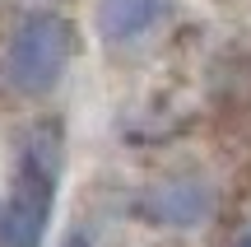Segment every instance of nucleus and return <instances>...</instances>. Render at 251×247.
Listing matches in <instances>:
<instances>
[{
	"label": "nucleus",
	"instance_id": "1",
	"mask_svg": "<svg viewBox=\"0 0 251 247\" xmlns=\"http://www.w3.org/2000/svg\"><path fill=\"white\" fill-rule=\"evenodd\" d=\"M56 168H61V140L51 131H37L19 159L9 205H0V247H42L56 196Z\"/></svg>",
	"mask_w": 251,
	"mask_h": 247
},
{
	"label": "nucleus",
	"instance_id": "2",
	"mask_svg": "<svg viewBox=\"0 0 251 247\" xmlns=\"http://www.w3.org/2000/svg\"><path fill=\"white\" fill-rule=\"evenodd\" d=\"M75 56V33L61 14H24L5 47V84L14 93H28V98H42L61 84L65 65Z\"/></svg>",
	"mask_w": 251,
	"mask_h": 247
},
{
	"label": "nucleus",
	"instance_id": "3",
	"mask_svg": "<svg viewBox=\"0 0 251 247\" xmlns=\"http://www.w3.org/2000/svg\"><path fill=\"white\" fill-rule=\"evenodd\" d=\"M140 215L163 229H200L214 215V192L196 177H172V182L140 196Z\"/></svg>",
	"mask_w": 251,
	"mask_h": 247
},
{
	"label": "nucleus",
	"instance_id": "4",
	"mask_svg": "<svg viewBox=\"0 0 251 247\" xmlns=\"http://www.w3.org/2000/svg\"><path fill=\"white\" fill-rule=\"evenodd\" d=\"M177 0H98V14H93V28H98L102 47H135L149 33H158L172 19Z\"/></svg>",
	"mask_w": 251,
	"mask_h": 247
},
{
	"label": "nucleus",
	"instance_id": "5",
	"mask_svg": "<svg viewBox=\"0 0 251 247\" xmlns=\"http://www.w3.org/2000/svg\"><path fill=\"white\" fill-rule=\"evenodd\" d=\"M61 247H93V238H89V233H79V229H75V233H65V243Z\"/></svg>",
	"mask_w": 251,
	"mask_h": 247
},
{
	"label": "nucleus",
	"instance_id": "6",
	"mask_svg": "<svg viewBox=\"0 0 251 247\" xmlns=\"http://www.w3.org/2000/svg\"><path fill=\"white\" fill-rule=\"evenodd\" d=\"M228 247H251V224H247V229H242V233H237V238H233V243H228Z\"/></svg>",
	"mask_w": 251,
	"mask_h": 247
}]
</instances>
